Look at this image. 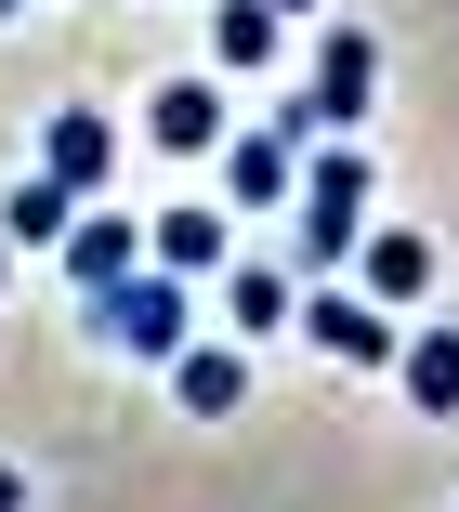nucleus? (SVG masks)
Returning a JSON list of instances; mask_svg holds the SVG:
<instances>
[{
	"label": "nucleus",
	"mask_w": 459,
	"mask_h": 512,
	"mask_svg": "<svg viewBox=\"0 0 459 512\" xmlns=\"http://www.w3.org/2000/svg\"><path fill=\"white\" fill-rule=\"evenodd\" d=\"M171 394H184V421H237V407H250V342H184Z\"/></svg>",
	"instance_id": "9b49d317"
},
{
	"label": "nucleus",
	"mask_w": 459,
	"mask_h": 512,
	"mask_svg": "<svg viewBox=\"0 0 459 512\" xmlns=\"http://www.w3.org/2000/svg\"><path fill=\"white\" fill-rule=\"evenodd\" d=\"M145 145L158 158H210L223 145V79H158L145 92Z\"/></svg>",
	"instance_id": "1a4fd4ad"
},
{
	"label": "nucleus",
	"mask_w": 459,
	"mask_h": 512,
	"mask_svg": "<svg viewBox=\"0 0 459 512\" xmlns=\"http://www.w3.org/2000/svg\"><path fill=\"white\" fill-rule=\"evenodd\" d=\"M302 106L263 119V132H223V211H276V197H302Z\"/></svg>",
	"instance_id": "20e7f679"
},
{
	"label": "nucleus",
	"mask_w": 459,
	"mask_h": 512,
	"mask_svg": "<svg viewBox=\"0 0 459 512\" xmlns=\"http://www.w3.org/2000/svg\"><path fill=\"white\" fill-rule=\"evenodd\" d=\"M289 276L276 263H223V342H263V329H289Z\"/></svg>",
	"instance_id": "ddd939ff"
},
{
	"label": "nucleus",
	"mask_w": 459,
	"mask_h": 512,
	"mask_svg": "<svg viewBox=\"0 0 459 512\" xmlns=\"http://www.w3.org/2000/svg\"><path fill=\"white\" fill-rule=\"evenodd\" d=\"M40 171L92 211V197L119 184V132H105V106H53V119H40Z\"/></svg>",
	"instance_id": "423d86ee"
},
{
	"label": "nucleus",
	"mask_w": 459,
	"mask_h": 512,
	"mask_svg": "<svg viewBox=\"0 0 459 512\" xmlns=\"http://www.w3.org/2000/svg\"><path fill=\"white\" fill-rule=\"evenodd\" d=\"M66 224H79V197L53 171H27L14 197H0V250H66Z\"/></svg>",
	"instance_id": "4468645a"
},
{
	"label": "nucleus",
	"mask_w": 459,
	"mask_h": 512,
	"mask_svg": "<svg viewBox=\"0 0 459 512\" xmlns=\"http://www.w3.org/2000/svg\"><path fill=\"white\" fill-rule=\"evenodd\" d=\"M368 184H381V158H368L355 132H328V158H302V197H289V211H302V263H315V276L355 263V237H368Z\"/></svg>",
	"instance_id": "f257e3e1"
},
{
	"label": "nucleus",
	"mask_w": 459,
	"mask_h": 512,
	"mask_svg": "<svg viewBox=\"0 0 459 512\" xmlns=\"http://www.w3.org/2000/svg\"><path fill=\"white\" fill-rule=\"evenodd\" d=\"M394 394L420 421H459V329H407L394 342Z\"/></svg>",
	"instance_id": "f8f14e48"
},
{
	"label": "nucleus",
	"mask_w": 459,
	"mask_h": 512,
	"mask_svg": "<svg viewBox=\"0 0 459 512\" xmlns=\"http://www.w3.org/2000/svg\"><path fill=\"white\" fill-rule=\"evenodd\" d=\"M0 512H27V473H14V460H0Z\"/></svg>",
	"instance_id": "dca6fc26"
},
{
	"label": "nucleus",
	"mask_w": 459,
	"mask_h": 512,
	"mask_svg": "<svg viewBox=\"0 0 459 512\" xmlns=\"http://www.w3.org/2000/svg\"><path fill=\"white\" fill-rule=\"evenodd\" d=\"M355 289L381 302V316H407V302L433 289V224H368L355 237Z\"/></svg>",
	"instance_id": "6e6552de"
},
{
	"label": "nucleus",
	"mask_w": 459,
	"mask_h": 512,
	"mask_svg": "<svg viewBox=\"0 0 459 512\" xmlns=\"http://www.w3.org/2000/svg\"><path fill=\"white\" fill-rule=\"evenodd\" d=\"M276 40H289L276 0H223V14H210V53H223V66H276Z\"/></svg>",
	"instance_id": "2eb2a0df"
},
{
	"label": "nucleus",
	"mask_w": 459,
	"mask_h": 512,
	"mask_svg": "<svg viewBox=\"0 0 459 512\" xmlns=\"http://www.w3.org/2000/svg\"><path fill=\"white\" fill-rule=\"evenodd\" d=\"M53 263L79 276V302H105L119 276H145V224H132V211H105V197H92V211L66 224V250H53Z\"/></svg>",
	"instance_id": "0eeeda50"
},
{
	"label": "nucleus",
	"mask_w": 459,
	"mask_h": 512,
	"mask_svg": "<svg viewBox=\"0 0 459 512\" xmlns=\"http://www.w3.org/2000/svg\"><path fill=\"white\" fill-rule=\"evenodd\" d=\"M368 106H381V40L368 27H328L315 40V79H302V119L315 132H355Z\"/></svg>",
	"instance_id": "39448f33"
},
{
	"label": "nucleus",
	"mask_w": 459,
	"mask_h": 512,
	"mask_svg": "<svg viewBox=\"0 0 459 512\" xmlns=\"http://www.w3.org/2000/svg\"><path fill=\"white\" fill-rule=\"evenodd\" d=\"M145 263L197 289V276H223V263H237V237H223V211H210V197H184V211H158V224H145Z\"/></svg>",
	"instance_id": "9d476101"
},
{
	"label": "nucleus",
	"mask_w": 459,
	"mask_h": 512,
	"mask_svg": "<svg viewBox=\"0 0 459 512\" xmlns=\"http://www.w3.org/2000/svg\"><path fill=\"white\" fill-rule=\"evenodd\" d=\"M0 289H14V250H0Z\"/></svg>",
	"instance_id": "a211bd4d"
},
{
	"label": "nucleus",
	"mask_w": 459,
	"mask_h": 512,
	"mask_svg": "<svg viewBox=\"0 0 459 512\" xmlns=\"http://www.w3.org/2000/svg\"><path fill=\"white\" fill-rule=\"evenodd\" d=\"M92 329L119 342V355H145V368H171V355L197 342V302H184V276H158V263H145V276H119V289L92 302Z\"/></svg>",
	"instance_id": "f03ea898"
},
{
	"label": "nucleus",
	"mask_w": 459,
	"mask_h": 512,
	"mask_svg": "<svg viewBox=\"0 0 459 512\" xmlns=\"http://www.w3.org/2000/svg\"><path fill=\"white\" fill-rule=\"evenodd\" d=\"M302 14H315V0H276V27H302Z\"/></svg>",
	"instance_id": "f3484780"
},
{
	"label": "nucleus",
	"mask_w": 459,
	"mask_h": 512,
	"mask_svg": "<svg viewBox=\"0 0 459 512\" xmlns=\"http://www.w3.org/2000/svg\"><path fill=\"white\" fill-rule=\"evenodd\" d=\"M0 14H27V0H0Z\"/></svg>",
	"instance_id": "6ab92c4d"
},
{
	"label": "nucleus",
	"mask_w": 459,
	"mask_h": 512,
	"mask_svg": "<svg viewBox=\"0 0 459 512\" xmlns=\"http://www.w3.org/2000/svg\"><path fill=\"white\" fill-rule=\"evenodd\" d=\"M289 329H302L315 355H341V368H394V342H407L381 302H368V289H341V276H315V289L289 302Z\"/></svg>",
	"instance_id": "7ed1b4c3"
}]
</instances>
